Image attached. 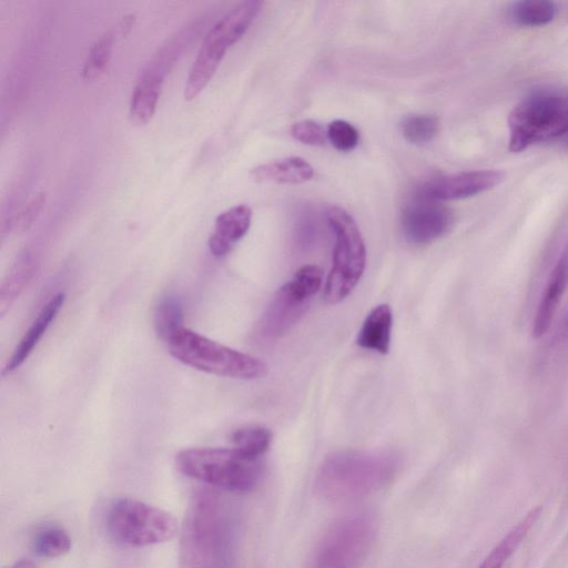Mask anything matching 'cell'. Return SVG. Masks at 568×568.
Wrapping results in <instances>:
<instances>
[{"label":"cell","instance_id":"obj_1","mask_svg":"<svg viewBox=\"0 0 568 568\" xmlns=\"http://www.w3.org/2000/svg\"><path fill=\"white\" fill-rule=\"evenodd\" d=\"M397 459L378 452L345 450L325 458L314 481L316 495L328 503H347L369 496L394 478Z\"/></svg>","mask_w":568,"mask_h":568},{"label":"cell","instance_id":"obj_2","mask_svg":"<svg viewBox=\"0 0 568 568\" xmlns=\"http://www.w3.org/2000/svg\"><path fill=\"white\" fill-rule=\"evenodd\" d=\"M170 354L194 369L224 377L255 379L264 377L267 365L260 358L182 328L168 342Z\"/></svg>","mask_w":568,"mask_h":568},{"label":"cell","instance_id":"obj_3","mask_svg":"<svg viewBox=\"0 0 568 568\" xmlns=\"http://www.w3.org/2000/svg\"><path fill=\"white\" fill-rule=\"evenodd\" d=\"M180 473L233 493L254 489L262 477L260 459L247 458L234 448H189L175 456Z\"/></svg>","mask_w":568,"mask_h":568},{"label":"cell","instance_id":"obj_4","mask_svg":"<svg viewBox=\"0 0 568 568\" xmlns=\"http://www.w3.org/2000/svg\"><path fill=\"white\" fill-rule=\"evenodd\" d=\"M509 150L520 152L540 142L560 140L568 133V97L537 92L509 113Z\"/></svg>","mask_w":568,"mask_h":568},{"label":"cell","instance_id":"obj_5","mask_svg":"<svg viewBox=\"0 0 568 568\" xmlns=\"http://www.w3.org/2000/svg\"><path fill=\"white\" fill-rule=\"evenodd\" d=\"M257 0L242 1L232 8L206 33L184 87V99H195L207 85L226 51L247 31L261 11Z\"/></svg>","mask_w":568,"mask_h":568},{"label":"cell","instance_id":"obj_6","mask_svg":"<svg viewBox=\"0 0 568 568\" xmlns=\"http://www.w3.org/2000/svg\"><path fill=\"white\" fill-rule=\"evenodd\" d=\"M376 536L368 514H352L333 521L315 544L307 568H362Z\"/></svg>","mask_w":568,"mask_h":568},{"label":"cell","instance_id":"obj_7","mask_svg":"<svg viewBox=\"0 0 568 568\" xmlns=\"http://www.w3.org/2000/svg\"><path fill=\"white\" fill-rule=\"evenodd\" d=\"M326 220L335 234V244L324 298L328 304H337L359 282L366 266V247L355 220L346 210L331 206L326 211Z\"/></svg>","mask_w":568,"mask_h":568},{"label":"cell","instance_id":"obj_8","mask_svg":"<svg viewBox=\"0 0 568 568\" xmlns=\"http://www.w3.org/2000/svg\"><path fill=\"white\" fill-rule=\"evenodd\" d=\"M110 537L123 546L145 547L171 540L178 521L168 511L132 498L114 500L105 516Z\"/></svg>","mask_w":568,"mask_h":568},{"label":"cell","instance_id":"obj_9","mask_svg":"<svg viewBox=\"0 0 568 568\" xmlns=\"http://www.w3.org/2000/svg\"><path fill=\"white\" fill-rule=\"evenodd\" d=\"M454 221L449 209L439 202L420 195L406 205L402 213V227L405 239L413 245H427L452 227Z\"/></svg>","mask_w":568,"mask_h":568},{"label":"cell","instance_id":"obj_10","mask_svg":"<svg viewBox=\"0 0 568 568\" xmlns=\"http://www.w3.org/2000/svg\"><path fill=\"white\" fill-rule=\"evenodd\" d=\"M314 294L292 277L276 293L262 322L261 333L266 338L285 334L305 313Z\"/></svg>","mask_w":568,"mask_h":568},{"label":"cell","instance_id":"obj_11","mask_svg":"<svg viewBox=\"0 0 568 568\" xmlns=\"http://www.w3.org/2000/svg\"><path fill=\"white\" fill-rule=\"evenodd\" d=\"M504 178V173L497 170L453 173L429 181L419 195L436 202L467 199L494 189Z\"/></svg>","mask_w":568,"mask_h":568},{"label":"cell","instance_id":"obj_12","mask_svg":"<svg viewBox=\"0 0 568 568\" xmlns=\"http://www.w3.org/2000/svg\"><path fill=\"white\" fill-rule=\"evenodd\" d=\"M252 221V209L246 204L235 205L215 219L213 231L209 237L212 255L222 257L247 233Z\"/></svg>","mask_w":568,"mask_h":568},{"label":"cell","instance_id":"obj_13","mask_svg":"<svg viewBox=\"0 0 568 568\" xmlns=\"http://www.w3.org/2000/svg\"><path fill=\"white\" fill-rule=\"evenodd\" d=\"M568 285V243L558 257L544 294L537 306L535 318L532 322V335L539 338L548 331L558 304Z\"/></svg>","mask_w":568,"mask_h":568},{"label":"cell","instance_id":"obj_14","mask_svg":"<svg viewBox=\"0 0 568 568\" xmlns=\"http://www.w3.org/2000/svg\"><path fill=\"white\" fill-rule=\"evenodd\" d=\"M64 298L63 293H58L43 306L8 358L3 374L12 373L27 361L62 308Z\"/></svg>","mask_w":568,"mask_h":568},{"label":"cell","instance_id":"obj_15","mask_svg":"<svg viewBox=\"0 0 568 568\" xmlns=\"http://www.w3.org/2000/svg\"><path fill=\"white\" fill-rule=\"evenodd\" d=\"M164 75L144 68L132 91L129 118L135 125L146 124L153 116L161 94Z\"/></svg>","mask_w":568,"mask_h":568},{"label":"cell","instance_id":"obj_16","mask_svg":"<svg viewBox=\"0 0 568 568\" xmlns=\"http://www.w3.org/2000/svg\"><path fill=\"white\" fill-rule=\"evenodd\" d=\"M251 176L256 182L302 184L313 179L314 169L301 156H288L255 166Z\"/></svg>","mask_w":568,"mask_h":568},{"label":"cell","instance_id":"obj_17","mask_svg":"<svg viewBox=\"0 0 568 568\" xmlns=\"http://www.w3.org/2000/svg\"><path fill=\"white\" fill-rule=\"evenodd\" d=\"M393 315L389 305L379 304L366 316L356 343L365 349L387 354L390 344Z\"/></svg>","mask_w":568,"mask_h":568},{"label":"cell","instance_id":"obj_18","mask_svg":"<svg viewBox=\"0 0 568 568\" xmlns=\"http://www.w3.org/2000/svg\"><path fill=\"white\" fill-rule=\"evenodd\" d=\"M539 516V508L530 510L514 526L485 557L478 568H503L516 551Z\"/></svg>","mask_w":568,"mask_h":568},{"label":"cell","instance_id":"obj_19","mask_svg":"<svg viewBox=\"0 0 568 568\" xmlns=\"http://www.w3.org/2000/svg\"><path fill=\"white\" fill-rule=\"evenodd\" d=\"M37 261L30 253H24L13 265L0 290L1 315L20 296L37 272Z\"/></svg>","mask_w":568,"mask_h":568},{"label":"cell","instance_id":"obj_20","mask_svg":"<svg viewBox=\"0 0 568 568\" xmlns=\"http://www.w3.org/2000/svg\"><path fill=\"white\" fill-rule=\"evenodd\" d=\"M271 442L272 433L263 426H245L231 435L232 448L251 459H260L270 448Z\"/></svg>","mask_w":568,"mask_h":568},{"label":"cell","instance_id":"obj_21","mask_svg":"<svg viewBox=\"0 0 568 568\" xmlns=\"http://www.w3.org/2000/svg\"><path fill=\"white\" fill-rule=\"evenodd\" d=\"M153 325L160 338L168 342L183 327V308L176 296H163L155 305Z\"/></svg>","mask_w":568,"mask_h":568},{"label":"cell","instance_id":"obj_22","mask_svg":"<svg viewBox=\"0 0 568 568\" xmlns=\"http://www.w3.org/2000/svg\"><path fill=\"white\" fill-rule=\"evenodd\" d=\"M556 16V6L546 0L518 1L509 8L510 20L524 27H540L552 21Z\"/></svg>","mask_w":568,"mask_h":568},{"label":"cell","instance_id":"obj_23","mask_svg":"<svg viewBox=\"0 0 568 568\" xmlns=\"http://www.w3.org/2000/svg\"><path fill=\"white\" fill-rule=\"evenodd\" d=\"M71 548L68 532L57 526L40 529L32 539V550L37 556L53 558L67 554Z\"/></svg>","mask_w":568,"mask_h":568},{"label":"cell","instance_id":"obj_24","mask_svg":"<svg viewBox=\"0 0 568 568\" xmlns=\"http://www.w3.org/2000/svg\"><path fill=\"white\" fill-rule=\"evenodd\" d=\"M116 31L101 36L91 47L82 69V78L87 81L98 79L108 68Z\"/></svg>","mask_w":568,"mask_h":568},{"label":"cell","instance_id":"obj_25","mask_svg":"<svg viewBox=\"0 0 568 568\" xmlns=\"http://www.w3.org/2000/svg\"><path fill=\"white\" fill-rule=\"evenodd\" d=\"M438 128V119L429 114H412L400 122L404 139L415 145L430 142L437 134Z\"/></svg>","mask_w":568,"mask_h":568},{"label":"cell","instance_id":"obj_26","mask_svg":"<svg viewBox=\"0 0 568 568\" xmlns=\"http://www.w3.org/2000/svg\"><path fill=\"white\" fill-rule=\"evenodd\" d=\"M327 138L332 145L342 152L355 149L359 142L358 130L347 121L335 120L327 126Z\"/></svg>","mask_w":568,"mask_h":568},{"label":"cell","instance_id":"obj_27","mask_svg":"<svg viewBox=\"0 0 568 568\" xmlns=\"http://www.w3.org/2000/svg\"><path fill=\"white\" fill-rule=\"evenodd\" d=\"M45 199L47 194L44 192L34 194L12 219L11 230L17 234L27 232L42 211Z\"/></svg>","mask_w":568,"mask_h":568},{"label":"cell","instance_id":"obj_28","mask_svg":"<svg viewBox=\"0 0 568 568\" xmlns=\"http://www.w3.org/2000/svg\"><path fill=\"white\" fill-rule=\"evenodd\" d=\"M291 135L307 145H324L327 133L323 126L312 120H302L293 123L290 128Z\"/></svg>","mask_w":568,"mask_h":568},{"label":"cell","instance_id":"obj_29","mask_svg":"<svg viewBox=\"0 0 568 568\" xmlns=\"http://www.w3.org/2000/svg\"><path fill=\"white\" fill-rule=\"evenodd\" d=\"M10 568H38V565L30 559H21L14 562Z\"/></svg>","mask_w":568,"mask_h":568},{"label":"cell","instance_id":"obj_30","mask_svg":"<svg viewBox=\"0 0 568 568\" xmlns=\"http://www.w3.org/2000/svg\"><path fill=\"white\" fill-rule=\"evenodd\" d=\"M559 141L561 142L564 148L568 150V133H566Z\"/></svg>","mask_w":568,"mask_h":568},{"label":"cell","instance_id":"obj_31","mask_svg":"<svg viewBox=\"0 0 568 568\" xmlns=\"http://www.w3.org/2000/svg\"><path fill=\"white\" fill-rule=\"evenodd\" d=\"M562 331H564V334H565L566 336H568V315H567V317H566V320H565V322H564Z\"/></svg>","mask_w":568,"mask_h":568}]
</instances>
